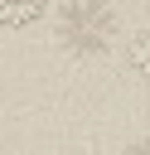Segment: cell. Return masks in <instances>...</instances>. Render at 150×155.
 Listing matches in <instances>:
<instances>
[{
	"mask_svg": "<svg viewBox=\"0 0 150 155\" xmlns=\"http://www.w3.org/2000/svg\"><path fill=\"white\" fill-rule=\"evenodd\" d=\"M63 39L77 53H97L111 39V15L97 0H68V10H63Z\"/></svg>",
	"mask_w": 150,
	"mask_h": 155,
	"instance_id": "cell-1",
	"label": "cell"
},
{
	"mask_svg": "<svg viewBox=\"0 0 150 155\" xmlns=\"http://www.w3.org/2000/svg\"><path fill=\"white\" fill-rule=\"evenodd\" d=\"M48 0H0V29H24L34 19H44Z\"/></svg>",
	"mask_w": 150,
	"mask_h": 155,
	"instance_id": "cell-2",
	"label": "cell"
},
{
	"mask_svg": "<svg viewBox=\"0 0 150 155\" xmlns=\"http://www.w3.org/2000/svg\"><path fill=\"white\" fill-rule=\"evenodd\" d=\"M131 63H135V73L150 82V24H145V29L131 39Z\"/></svg>",
	"mask_w": 150,
	"mask_h": 155,
	"instance_id": "cell-3",
	"label": "cell"
},
{
	"mask_svg": "<svg viewBox=\"0 0 150 155\" xmlns=\"http://www.w3.org/2000/svg\"><path fill=\"white\" fill-rule=\"evenodd\" d=\"M126 155H150V140H135V145H131Z\"/></svg>",
	"mask_w": 150,
	"mask_h": 155,
	"instance_id": "cell-4",
	"label": "cell"
}]
</instances>
